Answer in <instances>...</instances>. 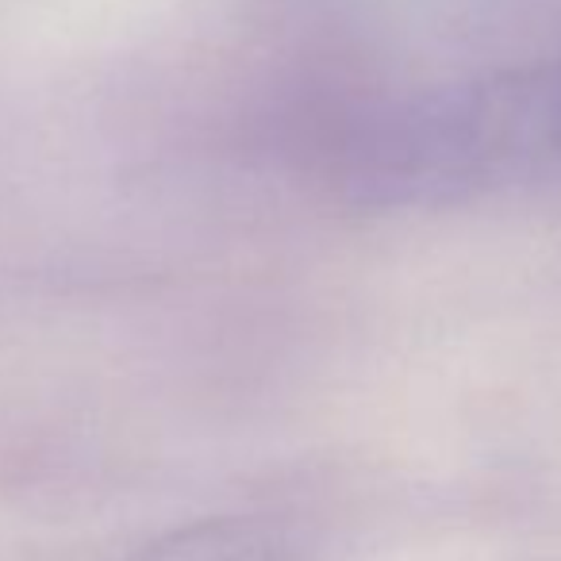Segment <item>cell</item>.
Instances as JSON below:
<instances>
[{
  "label": "cell",
  "mask_w": 561,
  "mask_h": 561,
  "mask_svg": "<svg viewBox=\"0 0 561 561\" xmlns=\"http://www.w3.org/2000/svg\"><path fill=\"white\" fill-rule=\"evenodd\" d=\"M542 185H561V55L385 104L343 158L346 196L366 208Z\"/></svg>",
  "instance_id": "6da1fadb"
},
{
  "label": "cell",
  "mask_w": 561,
  "mask_h": 561,
  "mask_svg": "<svg viewBox=\"0 0 561 561\" xmlns=\"http://www.w3.org/2000/svg\"><path fill=\"white\" fill-rule=\"evenodd\" d=\"M131 561H300L297 538L270 519H201L150 538Z\"/></svg>",
  "instance_id": "7a4b0ae2"
}]
</instances>
